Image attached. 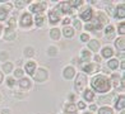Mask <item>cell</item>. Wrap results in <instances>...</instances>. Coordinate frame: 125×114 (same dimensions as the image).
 <instances>
[{
  "label": "cell",
  "mask_w": 125,
  "mask_h": 114,
  "mask_svg": "<svg viewBox=\"0 0 125 114\" xmlns=\"http://www.w3.org/2000/svg\"><path fill=\"white\" fill-rule=\"evenodd\" d=\"M92 86L96 91H98V93H107L111 88V82L106 76L97 75L92 80Z\"/></svg>",
  "instance_id": "obj_1"
},
{
  "label": "cell",
  "mask_w": 125,
  "mask_h": 114,
  "mask_svg": "<svg viewBox=\"0 0 125 114\" xmlns=\"http://www.w3.org/2000/svg\"><path fill=\"white\" fill-rule=\"evenodd\" d=\"M107 23V19L104 13H98L96 18H92L89 23H87V25L84 27L87 31H97V29H101L102 27Z\"/></svg>",
  "instance_id": "obj_2"
},
{
  "label": "cell",
  "mask_w": 125,
  "mask_h": 114,
  "mask_svg": "<svg viewBox=\"0 0 125 114\" xmlns=\"http://www.w3.org/2000/svg\"><path fill=\"white\" fill-rule=\"evenodd\" d=\"M86 84H87V76L84 75V73H78V76L75 79V82H74L75 90L78 91V93H79V91H82L83 88L86 86Z\"/></svg>",
  "instance_id": "obj_3"
},
{
  "label": "cell",
  "mask_w": 125,
  "mask_h": 114,
  "mask_svg": "<svg viewBox=\"0 0 125 114\" xmlns=\"http://www.w3.org/2000/svg\"><path fill=\"white\" fill-rule=\"evenodd\" d=\"M33 77H35L36 81H45V80L47 79V71L43 70V68H38Z\"/></svg>",
  "instance_id": "obj_4"
},
{
  "label": "cell",
  "mask_w": 125,
  "mask_h": 114,
  "mask_svg": "<svg viewBox=\"0 0 125 114\" xmlns=\"http://www.w3.org/2000/svg\"><path fill=\"white\" fill-rule=\"evenodd\" d=\"M31 24H32V16L28 13H24L23 15H22V18H21V25L30 27Z\"/></svg>",
  "instance_id": "obj_5"
},
{
  "label": "cell",
  "mask_w": 125,
  "mask_h": 114,
  "mask_svg": "<svg viewBox=\"0 0 125 114\" xmlns=\"http://www.w3.org/2000/svg\"><path fill=\"white\" fill-rule=\"evenodd\" d=\"M81 18L88 23V20H91V19L93 18V11H92V9L87 8L84 11H82V13H81Z\"/></svg>",
  "instance_id": "obj_6"
},
{
  "label": "cell",
  "mask_w": 125,
  "mask_h": 114,
  "mask_svg": "<svg viewBox=\"0 0 125 114\" xmlns=\"http://www.w3.org/2000/svg\"><path fill=\"white\" fill-rule=\"evenodd\" d=\"M45 8H46V5H45V3H38V4H33L31 7V10L33 11V13H41L42 10H45Z\"/></svg>",
  "instance_id": "obj_7"
},
{
  "label": "cell",
  "mask_w": 125,
  "mask_h": 114,
  "mask_svg": "<svg viewBox=\"0 0 125 114\" xmlns=\"http://www.w3.org/2000/svg\"><path fill=\"white\" fill-rule=\"evenodd\" d=\"M49 19H50V22L52 23H56V22H59V19H60V15H59V11H58V9L56 10H54V11H51L50 13V15H49Z\"/></svg>",
  "instance_id": "obj_8"
},
{
  "label": "cell",
  "mask_w": 125,
  "mask_h": 114,
  "mask_svg": "<svg viewBox=\"0 0 125 114\" xmlns=\"http://www.w3.org/2000/svg\"><path fill=\"white\" fill-rule=\"evenodd\" d=\"M74 75H75V71H74V68H73V67L68 66L65 70H64V77H65V79L69 80V79H72Z\"/></svg>",
  "instance_id": "obj_9"
},
{
  "label": "cell",
  "mask_w": 125,
  "mask_h": 114,
  "mask_svg": "<svg viewBox=\"0 0 125 114\" xmlns=\"http://www.w3.org/2000/svg\"><path fill=\"white\" fill-rule=\"evenodd\" d=\"M4 38H5V41H13V39L15 38V33H14V31L12 29V28H8V29L5 31Z\"/></svg>",
  "instance_id": "obj_10"
},
{
  "label": "cell",
  "mask_w": 125,
  "mask_h": 114,
  "mask_svg": "<svg viewBox=\"0 0 125 114\" xmlns=\"http://www.w3.org/2000/svg\"><path fill=\"white\" fill-rule=\"evenodd\" d=\"M97 68H98L97 65L88 64V65H86V66H83V71H84V72H88V73H92V72H94L96 70H97Z\"/></svg>",
  "instance_id": "obj_11"
},
{
  "label": "cell",
  "mask_w": 125,
  "mask_h": 114,
  "mask_svg": "<svg viewBox=\"0 0 125 114\" xmlns=\"http://www.w3.org/2000/svg\"><path fill=\"white\" fill-rule=\"evenodd\" d=\"M35 68H36V64H35V62H27V65H26L27 73L33 75V73H35Z\"/></svg>",
  "instance_id": "obj_12"
},
{
  "label": "cell",
  "mask_w": 125,
  "mask_h": 114,
  "mask_svg": "<svg viewBox=\"0 0 125 114\" xmlns=\"http://www.w3.org/2000/svg\"><path fill=\"white\" fill-rule=\"evenodd\" d=\"M115 46L117 47V49H120V51H124V48H125V38H124V37H120L119 39H116V42H115Z\"/></svg>",
  "instance_id": "obj_13"
},
{
  "label": "cell",
  "mask_w": 125,
  "mask_h": 114,
  "mask_svg": "<svg viewBox=\"0 0 125 114\" xmlns=\"http://www.w3.org/2000/svg\"><path fill=\"white\" fill-rule=\"evenodd\" d=\"M88 46H89V48L92 49V51H98L101 44H100V42L97 41V39H92V41H89Z\"/></svg>",
  "instance_id": "obj_14"
},
{
  "label": "cell",
  "mask_w": 125,
  "mask_h": 114,
  "mask_svg": "<svg viewBox=\"0 0 125 114\" xmlns=\"http://www.w3.org/2000/svg\"><path fill=\"white\" fill-rule=\"evenodd\" d=\"M124 106H125V96L121 95V96H119V100L116 101V109H124Z\"/></svg>",
  "instance_id": "obj_15"
},
{
  "label": "cell",
  "mask_w": 125,
  "mask_h": 114,
  "mask_svg": "<svg viewBox=\"0 0 125 114\" xmlns=\"http://www.w3.org/2000/svg\"><path fill=\"white\" fill-rule=\"evenodd\" d=\"M115 16H116V18H124V16H125V7H124V5H120V7L116 9Z\"/></svg>",
  "instance_id": "obj_16"
},
{
  "label": "cell",
  "mask_w": 125,
  "mask_h": 114,
  "mask_svg": "<svg viewBox=\"0 0 125 114\" xmlns=\"http://www.w3.org/2000/svg\"><path fill=\"white\" fill-rule=\"evenodd\" d=\"M19 86H21V88H23V89H30V86H31V81H30L28 79H21Z\"/></svg>",
  "instance_id": "obj_17"
},
{
  "label": "cell",
  "mask_w": 125,
  "mask_h": 114,
  "mask_svg": "<svg viewBox=\"0 0 125 114\" xmlns=\"http://www.w3.org/2000/svg\"><path fill=\"white\" fill-rule=\"evenodd\" d=\"M62 32H64V36H65L66 38H72V37H73V34H74V31H73L70 27H64Z\"/></svg>",
  "instance_id": "obj_18"
},
{
  "label": "cell",
  "mask_w": 125,
  "mask_h": 114,
  "mask_svg": "<svg viewBox=\"0 0 125 114\" xmlns=\"http://www.w3.org/2000/svg\"><path fill=\"white\" fill-rule=\"evenodd\" d=\"M50 36L52 39H59L60 38V31L58 29V28H54V29L50 31Z\"/></svg>",
  "instance_id": "obj_19"
},
{
  "label": "cell",
  "mask_w": 125,
  "mask_h": 114,
  "mask_svg": "<svg viewBox=\"0 0 125 114\" xmlns=\"http://www.w3.org/2000/svg\"><path fill=\"white\" fill-rule=\"evenodd\" d=\"M59 9L62 11V13H70V7L68 3H61L59 5Z\"/></svg>",
  "instance_id": "obj_20"
},
{
  "label": "cell",
  "mask_w": 125,
  "mask_h": 114,
  "mask_svg": "<svg viewBox=\"0 0 125 114\" xmlns=\"http://www.w3.org/2000/svg\"><path fill=\"white\" fill-rule=\"evenodd\" d=\"M112 55H114V52H112V49H111L110 47H105L104 49H102V56L106 57V58H109V57H111Z\"/></svg>",
  "instance_id": "obj_21"
},
{
  "label": "cell",
  "mask_w": 125,
  "mask_h": 114,
  "mask_svg": "<svg viewBox=\"0 0 125 114\" xmlns=\"http://www.w3.org/2000/svg\"><path fill=\"white\" fill-rule=\"evenodd\" d=\"M93 96H94V94H93L92 90H86V91H84V99H86V100L92 101L93 100Z\"/></svg>",
  "instance_id": "obj_22"
},
{
  "label": "cell",
  "mask_w": 125,
  "mask_h": 114,
  "mask_svg": "<svg viewBox=\"0 0 125 114\" xmlns=\"http://www.w3.org/2000/svg\"><path fill=\"white\" fill-rule=\"evenodd\" d=\"M89 58H91L89 51H83V52H82V57H81V61L82 62H88Z\"/></svg>",
  "instance_id": "obj_23"
},
{
  "label": "cell",
  "mask_w": 125,
  "mask_h": 114,
  "mask_svg": "<svg viewBox=\"0 0 125 114\" xmlns=\"http://www.w3.org/2000/svg\"><path fill=\"white\" fill-rule=\"evenodd\" d=\"M107 66H109V68H111V70H115V68L119 67V61L117 60H110Z\"/></svg>",
  "instance_id": "obj_24"
},
{
  "label": "cell",
  "mask_w": 125,
  "mask_h": 114,
  "mask_svg": "<svg viewBox=\"0 0 125 114\" xmlns=\"http://www.w3.org/2000/svg\"><path fill=\"white\" fill-rule=\"evenodd\" d=\"M106 37L109 39H111L114 37V27L112 25H107V28H106Z\"/></svg>",
  "instance_id": "obj_25"
},
{
  "label": "cell",
  "mask_w": 125,
  "mask_h": 114,
  "mask_svg": "<svg viewBox=\"0 0 125 114\" xmlns=\"http://www.w3.org/2000/svg\"><path fill=\"white\" fill-rule=\"evenodd\" d=\"M65 112H68V113H75L77 112V106L74 104H68L65 106Z\"/></svg>",
  "instance_id": "obj_26"
},
{
  "label": "cell",
  "mask_w": 125,
  "mask_h": 114,
  "mask_svg": "<svg viewBox=\"0 0 125 114\" xmlns=\"http://www.w3.org/2000/svg\"><path fill=\"white\" fill-rule=\"evenodd\" d=\"M120 77H119V75H112V85L114 86H116V88H119V84H120Z\"/></svg>",
  "instance_id": "obj_27"
},
{
  "label": "cell",
  "mask_w": 125,
  "mask_h": 114,
  "mask_svg": "<svg viewBox=\"0 0 125 114\" xmlns=\"http://www.w3.org/2000/svg\"><path fill=\"white\" fill-rule=\"evenodd\" d=\"M12 68H13V65L10 64V62H7V64L3 65V70H4V72H7V73L12 71Z\"/></svg>",
  "instance_id": "obj_28"
},
{
  "label": "cell",
  "mask_w": 125,
  "mask_h": 114,
  "mask_svg": "<svg viewBox=\"0 0 125 114\" xmlns=\"http://www.w3.org/2000/svg\"><path fill=\"white\" fill-rule=\"evenodd\" d=\"M82 0H72V1H69V3H68V4H69V7H81V5H82Z\"/></svg>",
  "instance_id": "obj_29"
},
{
  "label": "cell",
  "mask_w": 125,
  "mask_h": 114,
  "mask_svg": "<svg viewBox=\"0 0 125 114\" xmlns=\"http://www.w3.org/2000/svg\"><path fill=\"white\" fill-rule=\"evenodd\" d=\"M98 114H112V110L110 109V108H107V106H104V108H101V109L98 110Z\"/></svg>",
  "instance_id": "obj_30"
},
{
  "label": "cell",
  "mask_w": 125,
  "mask_h": 114,
  "mask_svg": "<svg viewBox=\"0 0 125 114\" xmlns=\"http://www.w3.org/2000/svg\"><path fill=\"white\" fill-rule=\"evenodd\" d=\"M24 53H26V56H27V57H32L33 55H35V51H33V48L28 47V48H26V49H24Z\"/></svg>",
  "instance_id": "obj_31"
},
{
  "label": "cell",
  "mask_w": 125,
  "mask_h": 114,
  "mask_svg": "<svg viewBox=\"0 0 125 114\" xmlns=\"http://www.w3.org/2000/svg\"><path fill=\"white\" fill-rule=\"evenodd\" d=\"M47 53H49V56H56V53H58V49H56L54 46H51V47L49 48V51H47Z\"/></svg>",
  "instance_id": "obj_32"
},
{
  "label": "cell",
  "mask_w": 125,
  "mask_h": 114,
  "mask_svg": "<svg viewBox=\"0 0 125 114\" xmlns=\"http://www.w3.org/2000/svg\"><path fill=\"white\" fill-rule=\"evenodd\" d=\"M7 19V10L0 8V20H5Z\"/></svg>",
  "instance_id": "obj_33"
},
{
  "label": "cell",
  "mask_w": 125,
  "mask_h": 114,
  "mask_svg": "<svg viewBox=\"0 0 125 114\" xmlns=\"http://www.w3.org/2000/svg\"><path fill=\"white\" fill-rule=\"evenodd\" d=\"M42 23H43V16L37 15L36 16V25H42Z\"/></svg>",
  "instance_id": "obj_34"
},
{
  "label": "cell",
  "mask_w": 125,
  "mask_h": 114,
  "mask_svg": "<svg viewBox=\"0 0 125 114\" xmlns=\"http://www.w3.org/2000/svg\"><path fill=\"white\" fill-rule=\"evenodd\" d=\"M119 32H120V34H125V24L124 23L119 24Z\"/></svg>",
  "instance_id": "obj_35"
},
{
  "label": "cell",
  "mask_w": 125,
  "mask_h": 114,
  "mask_svg": "<svg viewBox=\"0 0 125 114\" xmlns=\"http://www.w3.org/2000/svg\"><path fill=\"white\" fill-rule=\"evenodd\" d=\"M24 4H27V1H15V7H18V8H23L24 7Z\"/></svg>",
  "instance_id": "obj_36"
},
{
  "label": "cell",
  "mask_w": 125,
  "mask_h": 114,
  "mask_svg": "<svg viewBox=\"0 0 125 114\" xmlns=\"http://www.w3.org/2000/svg\"><path fill=\"white\" fill-rule=\"evenodd\" d=\"M14 75H15L17 77H21L22 75H23V71H22V70H19V68H17V70L14 71Z\"/></svg>",
  "instance_id": "obj_37"
},
{
  "label": "cell",
  "mask_w": 125,
  "mask_h": 114,
  "mask_svg": "<svg viewBox=\"0 0 125 114\" xmlns=\"http://www.w3.org/2000/svg\"><path fill=\"white\" fill-rule=\"evenodd\" d=\"M8 58V53L7 52H0V60H5Z\"/></svg>",
  "instance_id": "obj_38"
},
{
  "label": "cell",
  "mask_w": 125,
  "mask_h": 114,
  "mask_svg": "<svg viewBox=\"0 0 125 114\" xmlns=\"http://www.w3.org/2000/svg\"><path fill=\"white\" fill-rule=\"evenodd\" d=\"M14 84H15L14 79H13V77H9V79H8V85H9V86H13Z\"/></svg>",
  "instance_id": "obj_39"
},
{
  "label": "cell",
  "mask_w": 125,
  "mask_h": 114,
  "mask_svg": "<svg viewBox=\"0 0 125 114\" xmlns=\"http://www.w3.org/2000/svg\"><path fill=\"white\" fill-rule=\"evenodd\" d=\"M74 25H75L77 29H81V28H82V24H81V22H79V20H74Z\"/></svg>",
  "instance_id": "obj_40"
},
{
  "label": "cell",
  "mask_w": 125,
  "mask_h": 114,
  "mask_svg": "<svg viewBox=\"0 0 125 114\" xmlns=\"http://www.w3.org/2000/svg\"><path fill=\"white\" fill-rule=\"evenodd\" d=\"M81 39H82L83 42H87V41H88V34H82V36H81Z\"/></svg>",
  "instance_id": "obj_41"
},
{
  "label": "cell",
  "mask_w": 125,
  "mask_h": 114,
  "mask_svg": "<svg viewBox=\"0 0 125 114\" xmlns=\"http://www.w3.org/2000/svg\"><path fill=\"white\" fill-rule=\"evenodd\" d=\"M10 8H12V5H10L9 3H7V4H5L4 7H3V9H5L7 11H8V10H10Z\"/></svg>",
  "instance_id": "obj_42"
},
{
  "label": "cell",
  "mask_w": 125,
  "mask_h": 114,
  "mask_svg": "<svg viewBox=\"0 0 125 114\" xmlns=\"http://www.w3.org/2000/svg\"><path fill=\"white\" fill-rule=\"evenodd\" d=\"M78 108H79V109H84V108H86V105H84L83 101H79V103H78Z\"/></svg>",
  "instance_id": "obj_43"
},
{
  "label": "cell",
  "mask_w": 125,
  "mask_h": 114,
  "mask_svg": "<svg viewBox=\"0 0 125 114\" xmlns=\"http://www.w3.org/2000/svg\"><path fill=\"white\" fill-rule=\"evenodd\" d=\"M14 24H15V18H12V19L9 20V25H10V28L14 27Z\"/></svg>",
  "instance_id": "obj_44"
},
{
  "label": "cell",
  "mask_w": 125,
  "mask_h": 114,
  "mask_svg": "<svg viewBox=\"0 0 125 114\" xmlns=\"http://www.w3.org/2000/svg\"><path fill=\"white\" fill-rule=\"evenodd\" d=\"M110 100H111V98H102L100 101H102V103H105V101H109V103H110Z\"/></svg>",
  "instance_id": "obj_45"
},
{
  "label": "cell",
  "mask_w": 125,
  "mask_h": 114,
  "mask_svg": "<svg viewBox=\"0 0 125 114\" xmlns=\"http://www.w3.org/2000/svg\"><path fill=\"white\" fill-rule=\"evenodd\" d=\"M62 23H64V25H68V24H69V23H70L69 18H66V19H64V22H62Z\"/></svg>",
  "instance_id": "obj_46"
},
{
  "label": "cell",
  "mask_w": 125,
  "mask_h": 114,
  "mask_svg": "<svg viewBox=\"0 0 125 114\" xmlns=\"http://www.w3.org/2000/svg\"><path fill=\"white\" fill-rule=\"evenodd\" d=\"M74 99H75V95H74V94H70V95H69V100H70V101H73Z\"/></svg>",
  "instance_id": "obj_47"
},
{
  "label": "cell",
  "mask_w": 125,
  "mask_h": 114,
  "mask_svg": "<svg viewBox=\"0 0 125 114\" xmlns=\"http://www.w3.org/2000/svg\"><path fill=\"white\" fill-rule=\"evenodd\" d=\"M1 114H10V112H9V110H7V109H4V110L1 112Z\"/></svg>",
  "instance_id": "obj_48"
},
{
  "label": "cell",
  "mask_w": 125,
  "mask_h": 114,
  "mask_svg": "<svg viewBox=\"0 0 125 114\" xmlns=\"http://www.w3.org/2000/svg\"><path fill=\"white\" fill-rule=\"evenodd\" d=\"M94 60L97 61V62H100V61H101V57H98V56H96V57H94Z\"/></svg>",
  "instance_id": "obj_49"
},
{
  "label": "cell",
  "mask_w": 125,
  "mask_h": 114,
  "mask_svg": "<svg viewBox=\"0 0 125 114\" xmlns=\"http://www.w3.org/2000/svg\"><path fill=\"white\" fill-rule=\"evenodd\" d=\"M89 108H91V110H96V105H91Z\"/></svg>",
  "instance_id": "obj_50"
},
{
  "label": "cell",
  "mask_w": 125,
  "mask_h": 114,
  "mask_svg": "<svg viewBox=\"0 0 125 114\" xmlns=\"http://www.w3.org/2000/svg\"><path fill=\"white\" fill-rule=\"evenodd\" d=\"M121 68H123V70H124V68H125V62H124V61L121 62Z\"/></svg>",
  "instance_id": "obj_51"
},
{
  "label": "cell",
  "mask_w": 125,
  "mask_h": 114,
  "mask_svg": "<svg viewBox=\"0 0 125 114\" xmlns=\"http://www.w3.org/2000/svg\"><path fill=\"white\" fill-rule=\"evenodd\" d=\"M1 81H3V73L0 72V82H1Z\"/></svg>",
  "instance_id": "obj_52"
},
{
  "label": "cell",
  "mask_w": 125,
  "mask_h": 114,
  "mask_svg": "<svg viewBox=\"0 0 125 114\" xmlns=\"http://www.w3.org/2000/svg\"><path fill=\"white\" fill-rule=\"evenodd\" d=\"M0 32H1V25H0Z\"/></svg>",
  "instance_id": "obj_53"
},
{
  "label": "cell",
  "mask_w": 125,
  "mask_h": 114,
  "mask_svg": "<svg viewBox=\"0 0 125 114\" xmlns=\"http://www.w3.org/2000/svg\"><path fill=\"white\" fill-rule=\"evenodd\" d=\"M121 114H125V113H124V112H121Z\"/></svg>",
  "instance_id": "obj_54"
},
{
  "label": "cell",
  "mask_w": 125,
  "mask_h": 114,
  "mask_svg": "<svg viewBox=\"0 0 125 114\" xmlns=\"http://www.w3.org/2000/svg\"><path fill=\"white\" fill-rule=\"evenodd\" d=\"M86 114H88V113H86Z\"/></svg>",
  "instance_id": "obj_55"
}]
</instances>
